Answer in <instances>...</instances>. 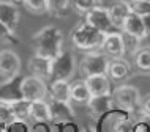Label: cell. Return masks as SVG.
<instances>
[{
  "label": "cell",
  "instance_id": "1",
  "mask_svg": "<svg viewBox=\"0 0 150 132\" xmlns=\"http://www.w3.org/2000/svg\"><path fill=\"white\" fill-rule=\"evenodd\" d=\"M35 55L54 60L63 52V33L59 27L47 25L33 36Z\"/></svg>",
  "mask_w": 150,
  "mask_h": 132
},
{
  "label": "cell",
  "instance_id": "2",
  "mask_svg": "<svg viewBox=\"0 0 150 132\" xmlns=\"http://www.w3.org/2000/svg\"><path fill=\"white\" fill-rule=\"evenodd\" d=\"M106 35L93 29L87 22H81L71 31V43L76 49L82 52H93L101 49V44Z\"/></svg>",
  "mask_w": 150,
  "mask_h": 132
},
{
  "label": "cell",
  "instance_id": "3",
  "mask_svg": "<svg viewBox=\"0 0 150 132\" xmlns=\"http://www.w3.org/2000/svg\"><path fill=\"white\" fill-rule=\"evenodd\" d=\"M108 66H109V58L101 50L86 52L82 55V58H81V63H79V73L84 77L106 74Z\"/></svg>",
  "mask_w": 150,
  "mask_h": 132
},
{
  "label": "cell",
  "instance_id": "4",
  "mask_svg": "<svg viewBox=\"0 0 150 132\" xmlns=\"http://www.w3.org/2000/svg\"><path fill=\"white\" fill-rule=\"evenodd\" d=\"M76 71V58L70 50H63L59 57L52 60L51 82L52 80H65L70 82Z\"/></svg>",
  "mask_w": 150,
  "mask_h": 132
},
{
  "label": "cell",
  "instance_id": "5",
  "mask_svg": "<svg viewBox=\"0 0 150 132\" xmlns=\"http://www.w3.org/2000/svg\"><path fill=\"white\" fill-rule=\"evenodd\" d=\"M47 93H49V88H47L46 80L43 79H38L35 75H27V77H22L21 80V96L22 99L29 102L33 101H44L47 98Z\"/></svg>",
  "mask_w": 150,
  "mask_h": 132
},
{
  "label": "cell",
  "instance_id": "6",
  "mask_svg": "<svg viewBox=\"0 0 150 132\" xmlns=\"http://www.w3.org/2000/svg\"><path fill=\"white\" fill-rule=\"evenodd\" d=\"M114 99V105L122 110H134L141 104V93L134 85H120L111 93Z\"/></svg>",
  "mask_w": 150,
  "mask_h": 132
},
{
  "label": "cell",
  "instance_id": "7",
  "mask_svg": "<svg viewBox=\"0 0 150 132\" xmlns=\"http://www.w3.org/2000/svg\"><path fill=\"white\" fill-rule=\"evenodd\" d=\"M84 22H87L88 25H92L93 29H96L101 33L108 35L112 33V31H117V29L112 24V19L109 16V11L106 6H98L93 8L92 11H88L87 14H84Z\"/></svg>",
  "mask_w": 150,
  "mask_h": 132
},
{
  "label": "cell",
  "instance_id": "8",
  "mask_svg": "<svg viewBox=\"0 0 150 132\" xmlns=\"http://www.w3.org/2000/svg\"><path fill=\"white\" fill-rule=\"evenodd\" d=\"M22 61L21 57L11 49H3L0 50V77L3 80L18 77L21 73Z\"/></svg>",
  "mask_w": 150,
  "mask_h": 132
},
{
  "label": "cell",
  "instance_id": "9",
  "mask_svg": "<svg viewBox=\"0 0 150 132\" xmlns=\"http://www.w3.org/2000/svg\"><path fill=\"white\" fill-rule=\"evenodd\" d=\"M101 52H103L109 60L123 58L125 55H127L123 35L119 33V31L108 33L106 36H104V39H103V44H101Z\"/></svg>",
  "mask_w": 150,
  "mask_h": 132
},
{
  "label": "cell",
  "instance_id": "10",
  "mask_svg": "<svg viewBox=\"0 0 150 132\" xmlns=\"http://www.w3.org/2000/svg\"><path fill=\"white\" fill-rule=\"evenodd\" d=\"M120 30H122V33L129 35V36H133V38H137V39H141V41H142V39L149 35L147 30H145V27H144L142 17L137 16V14H134V13H131L123 21Z\"/></svg>",
  "mask_w": 150,
  "mask_h": 132
},
{
  "label": "cell",
  "instance_id": "11",
  "mask_svg": "<svg viewBox=\"0 0 150 132\" xmlns=\"http://www.w3.org/2000/svg\"><path fill=\"white\" fill-rule=\"evenodd\" d=\"M29 71L30 75H35L43 80H51V71H52V60L40 57V55H33L29 60Z\"/></svg>",
  "mask_w": 150,
  "mask_h": 132
},
{
  "label": "cell",
  "instance_id": "12",
  "mask_svg": "<svg viewBox=\"0 0 150 132\" xmlns=\"http://www.w3.org/2000/svg\"><path fill=\"white\" fill-rule=\"evenodd\" d=\"M88 87L92 96H109L112 93L111 90V79L108 74H98V75H90L84 79Z\"/></svg>",
  "mask_w": 150,
  "mask_h": 132
},
{
  "label": "cell",
  "instance_id": "13",
  "mask_svg": "<svg viewBox=\"0 0 150 132\" xmlns=\"http://www.w3.org/2000/svg\"><path fill=\"white\" fill-rule=\"evenodd\" d=\"M19 17H21L19 10L13 2H0V22L13 33L18 29Z\"/></svg>",
  "mask_w": 150,
  "mask_h": 132
},
{
  "label": "cell",
  "instance_id": "14",
  "mask_svg": "<svg viewBox=\"0 0 150 132\" xmlns=\"http://www.w3.org/2000/svg\"><path fill=\"white\" fill-rule=\"evenodd\" d=\"M108 11H109V16L112 19L114 27L117 30H120L123 21L131 14V6H129V2H127V0H115V2H112L108 6Z\"/></svg>",
  "mask_w": 150,
  "mask_h": 132
},
{
  "label": "cell",
  "instance_id": "15",
  "mask_svg": "<svg viewBox=\"0 0 150 132\" xmlns=\"http://www.w3.org/2000/svg\"><path fill=\"white\" fill-rule=\"evenodd\" d=\"M21 80L22 77H14L10 80H5V83L0 85V101L13 102L18 99H22L21 96Z\"/></svg>",
  "mask_w": 150,
  "mask_h": 132
},
{
  "label": "cell",
  "instance_id": "16",
  "mask_svg": "<svg viewBox=\"0 0 150 132\" xmlns=\"http://www.w3.org/2000/svg\"><path fill=\"white\" fill-rule=\"evenodd\" d=\"M49 109H51V121L54 123H67L74 118V112H73L70 102H59L51 99Z\"/></svg>",
  "mask_w": 150,
  "mask_h": 132
},
{
  "label": "cell",
  "instance_id": "17",
  "mask_svg": "<svg viewBox=\"0 0 150 132\" xmlns=\"http://www.w3.org/2000/svg\"><path fill=\"white\" fill-rule=\"evenodd\" d=\"M108 77L112 80H125L127 77L131 75V66L125 58H115L109 60L108 66Z\"/></svg>",
  "mask_w": 150,
  "mask_h": 132
},
{
  "label": "cell",
  "instance_id": "18",
  "mask_svg": "<svg viewBox=\"0 0 150 132\" xmlns=\"http://www.w3.org/2000/svg\"><path fill=\"white\" fill-rule=\"evenodd\" d=\"M114 105V99L112 96H92L90 101L87 102V109L93 117H101L106 112H109Z\"/></svg>",
  "mask_w": 150,
  "mask_h": 132
},
{
  "label": "cell",
  "instance_id": "19",
  "mask_svg": "<svg viewBox=\"0 0 150 132\" xmlns=\"http://www.w3.org/2000/svg\"><path fill=\"white\" fill-rule=\"evenodd\" d=\"M92 94L88 91L86 80H74L70 83V101L76 104H87Z\"/></svg>",
  "mask_w": 150,
  "mask_h": 132
},
{
  "label": "cell",
  "instance_id": "20",
  "mask_svg": "<svg viewBox=\"0 0 150 132\" xmlns=\"http://www.w3.org/2000/svg\"><path fill=\"white\" fill-rule=\"evenodd\" d=\"M36 123H46L51 121V109L49 102L46 101H33L30 102V118Z\"/></svg>",
  "mask_w": 150,
  "mask_h": 132
},
{
  "label": "cell",
  "instance_id": "21",
  "mask_svg": "<svg viewBox=\"0 0 150 132\" xmlns=\"http://www.w3.org/2000/svg\"><path fill=\"white\" fill-rule=\"evenodd\" d=\"M51 99L59 102H70V82L65 80H52L51 82Z\"/></svg>",
  "mask_w": 150,
  "mask_h": 132
},
{
  "label": "cell",
  "instance_id": "22",
  "mask_svg": "<svg viewBox=\"0 0 150 132\" xmlns=\"http://www.w3.org/2000/svg\"><path fill=\"white\" fill-rule=\"evenodd\" d=\"M134 65L142 73H150V47H141L139 50L133 55Z\"/></svg>",
  "mask_w": 150,
  "mask_h": 132
},
{
  "label": "cell",
  "instance_id": "23",
  "mask_svg": "<svg viewBox=\"0 0 150 132\" xmlns=\"http://www.w3.org/2000/svg\"><path fill=\"white\" fill-rule=\"evenodd\" d=\"M11 110H13L14 119H29L30 118V102L25 99H18V101L10 102Z\"/></svg>",
  "mask_w": 150,
  "mask_h": 132
},
{
  "label": "cell",
  "instance_id": "24",
  "mask_svg": "<svg viewBox=\"0 0 150 132\" xmlns=\"http://www.w3.org/2000/svg\"><path fill=\"white\" fill-rule=\"evenodd\" d=\"M47 13L54 16H63L70 10V0H46Z\"/></svg>",
  "mask_w": 150,
  "mask_h": 132
},
{
  "label": "cell",
  "instance_id": "25",
  "mask_svg": "<svg viewBox=\"0 0 150 132\" xmlns=\"http://www.w3.org/2000/svg\"><path fill=\"white\" fill-rule=\"evenodd\" d=\"M103 0H73V6L74 10L81 14H87L88 11H92L93 8L101 6Z\"/></svg>",
  "mask_w": 150,
  "mask_h": 132
},
{
  "label": "cell",
  "instance_id": "26",
  "mask_svg": "<svg viewBox=\"0 0 150 132\" xmlns=\"http://www.w3.org/2000/svg\"><path fill=\"white\" fill-rule=\"evenodd\" d=\"M11 121H14V115L10 102L0 101V126H8Z\"/></svg>",
  "mask_w": 150,
  "mask_h": 132
},
{
  "label": "cell",
  "instance_id": "27",
  "mask_svg": "<svg viewBox=\"0 0 150 132\" xmlns=\"http://www.w3.org/2000/svg\"><path fill=\"white\" fill-rule=\"evenodd\" d=\"M129 6H131V13L141 16V17L145 14H150V2H145V0H131Z\"/></svg>",
  "mask_w": 150,
  "mask_h": 132
},
{
  "label": "cell",
  "instance_id": "28",
  "mask_svg": "<svg viewBox=\"0 0 150 132\" xmlns=\"http://www.w3.org/2000/svg\"><path fill=\"white\" fill-rule=\"evenodd\" d=\"M24 5L29 11L35 14H43V13H47V3L46 0H25Z\"/></svg>",
  "mask_w": 150,
  "mask_h": 132
},
{
  "label": "cell",
  "instance_id": "29",
  "mask_svg": "<svg viewBox=\"0 0 150 132\" xmlns=\"http://www.w3.org/2000/svg\"><path fill=\"white\" fill-rule=\"evenodd\" d=\"M6 132H32L30 124L27 123V119H14L8 126H5Z\"/></svg>",
  "mask_w": 150,
  "mask_h": 132
},
{
  "label": "cell",
  "instance_id": "30",
  "mask_svg": "<svg viewBox=\"0 0 150 132\" xmlns=\"http://www.w3.org/2000/svg\"><path fill=\"white\" fill-rule=\"evenodd\" d=\"M134 131H136V123L131 118H122L114 126V132H134Z\"/></svg>",
  "mask_w": 150,
  "mask_h": 132
},
{
  "label": "cell",
  "instance_id": "31",
  "mask_svg": "<svg viewBox=\"0 0 150 132\" xmlns=\"http://www.w3.org/2000/svg\"><path fill=\"white\" fill-rule=\"evenodd\" d=\"M11 39H13V31L0 22V43H8Z\"/></svg>",
  "mask_w": 150,
  "mask_h": 132
},
{
  "label": "cell",
  "instance_id": "32",
  "mask_svg": "<svg viewBox=\"0 0 150 132\" xmlns=\"http://www.w3.org/2000/svg\"><path fill=\"white\" fill-rule=\"evenodd\" d=\"M134 132H150V115H147L141 123H136Z\"/></svg>",
  "mask_w": 150,
  "mask_h": 132
},
{
  "label": "cell",
  "instance_id": "33",
  "mask_svg": "<svg viewBox=\"0 0 150 132\" xmlns=\"http://www.w3.org/2000/svg\"><path fill=\"white\" fill-rule=\"evenodd\" d=\"M141 104H142V110L145 112V115H150V96H147L144 101H141Z\"/></svg>",
  "mask_w": 150,
  "mask_h": 132
},
{
  "label": "cell",
  "instance_id": "34",
  "mask_svg": "<svg viewBox=\"0 0 150 132\" xmlns=\"http://www.w3.org/2000/svg\"><path fill=\"white\" fill-rule=\"evenodd\" d=\"M142 22H144V27L147 30V33H150V14L142 16Z\"/></svg>",
  "mask_w": 150,
  "mask_h": 132
},
{
  "label": "cell",
  "instance_id": "35",
  "mask_svg": "<svg viewBox=\"0 0 150 132\" xmlns=\"http://www.w3.org/2000/svg\"><path fill=\"white\" fill-rule=\"evenodd\" d=\"M11 2H13V3H24L25 0H11Z\"/></svg>",
  "mask_w": 150,
  "mask_h": 132
},
{
  "label": "cell",
  "instance_id": "36",
  "mask_svg": "<svg viewBox=\"0 0 150 132\" xmlns=\"http://www.w3.org/2000/svg\"><path fill=\"white\" fill-rule=\"evenodd\" d=\"M0 132H6V129H5V126H0Z\"/></svg>",
  "mask_w": 150,
  "mask_h": 132
},
{
  "label": "cell",
  "instance_id": "37",
  "mask_svg": "<svg viewBox=\"0 0 150 132\" xmlns=\"http://www.w3.org/2000/svg\"><path fill=\"white\" fill-rule=\"evenodd\" d=\"M84 132H92V131H87V129H86V131H84Z\"/></svg>",
  "mask_w": 150,
  "mask_h": 132
},
{
  "label": "cell",
  "instance_id": "38",
  "mask_svg": "<svg viewBox=\"0 0 150 132\" xmlns=\"http://www.w3.org/2000/svg\"><path fill=\"white\" fill-rule=\"evenodd\" d=\"M127 2H131V0H127Z\"/></svg>",
  "mask_w": 150,
  "mask_h": 132
},
{
  "label": "cell",
  "instance_id": "39",
  "mask_svg": "<svg viewBox=\"0 0 150 132\" xmlns=\"http://www.w3.org/2000/svg\"><path fill=\"white\" fill-rule=\"evenodd\" d=\"M149 35H150V33H149Z\"/></svg>",
  "mask_w": 150,
  "mask_h": 132
}]
</instances>
